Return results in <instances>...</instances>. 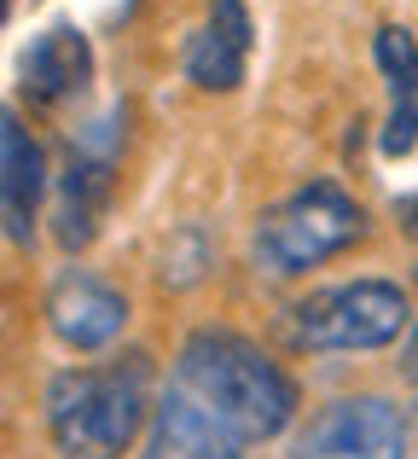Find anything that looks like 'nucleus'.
Masks as SVG:
<instances>
[{"label":"nucleus","mask_w":418,"mask_h":459,"mask_svg":"<svg viewBox=\"0 0 418 459\" xmlns=\"http://www.w3.org/2000/svg\"><path fill=\"white\" fill-rule=\"evenodd\" d=\"M169 378L192 390L204 407H215L250 448L273 442L296 413V384L238 332H192L175 355Z\"/></svg>","instance_id":"1"},{"label":"nucleus","mask_w":418,"mask_h":459,"mask_svg":"<svg viewBox=\"0 0 418 459\" xmlns=\"http://www.w3.org/2000/svg\"><path fill=\"white\" fill-rule=\"evenodd\" d=\"M151 407L146 355L111 367H70L47 384V437L64 459H123Z\"/></svg>","instance_id":"2"},{"label":"nucleus","mask_w":418,"mask_h":459,"mask_svg":"<svg viewBox=\"0 0 418 459\" xmlns=\"http://www.w3.org/2000/svg\"><path fill=\"white\" fill-rule=\"evenodd\" d=\"M366 233V210L337 186V180H308L291 198H279L273 210L256 215V233H250V256L268 273L291 280V273L320 268L326 256L349 250Z\"/></svg>","instance_id":"3"},{"label":"nucleus","mask_w":418,"mask_h":459,"mask_svg":"<svg viewBox=\"0 0 418 459\" xmlns=\"http://www.w3.org/2000/svg\"><path fill=\"white\" fill-rule=\"evenodd\" d=\"M407 320L413 303L396 280H343L291 308V337L303 349H384L407 332Z\"/></svg>","instance_id":"4"},{"label":"nucleus","mask_w":418,"mask_h":459,"mask_svg":"<svg viewBox=\"0 0 418 459\" xmlns=\"http://www.w3.org/2000/svg\"><path fill=\"white\" fill-rule=\"evenodd\" d=\"M291 459H407V419L384 395H343L308 419Z\"/></svg>","instance_id":"5"},{"label":"nucleus","mask_w":418,"mask_h":459,"mask_svg":"<svg viewBox=\"0 0 418 459\" xmlns=\"http://www.w3.org/2000/svg\"><path fill=\"white\" fill-rule=\"evenodd\" d=\"M250 442L226 425L215 407H204L192 390L181 384H163L158 395V413H151V437L140 459H244Z\"/></svg>","instance_id":"6"},{"label":"nucleus","mask_w":418,"mask_h":459,"mask_svg":"<svg viewBox=\"0 0 418 459\" xmlns=\"http://www.w3.org/2000/svg\"><path fill=\"white\" fill-rule=\"evenodd\" d=\"M128 320V297L116 285H105L99 273L70 268L47 291V325L58 332V343L70 349H105Z\"/></svg>","instance_id":"7"},{"label":"nucleus","mask_w":418,"mask_h":459,"mask_svg":"<svg viewBox=\"0 0 418 459\" xmlns=\"http://www.w3.org/2000/svg\"><path fill=\"white\" fill-rule=\"evenodd\" d=\"M250 47H256V23L244 0H209L204 30L186 41V76L204 93H233L250 70Z\"/></svg>","instance_id":"8"},{"label":"nucleus","mask_w":418,"mask_h":459,"mask_svg":"<svg viewBox=\"0 0 418 459\" xmlns=\"http://www.w3.org/2000/svg\"><path fill=\"white\" fill-rule=\"evenodd\" d=\"M18 82L35 105H64L76 93H88L93 82V47L76 23H53L30 41V53L18 58Z\"/></svg>","instance_id":"9"},{"label":"nucleus","mask_w":418,"mask_h":459,"mask_svg":"<svg viewBox=\"0 0 418 459\" xmlns=\"http://www.w3.org/2000/svg\"><path fill=\"white\" fill-rule=\"evenodd\" d=\"M105 204H111V152L105 146H76L58 175V198H53V238L64 250L93 245L105 221Z\"/></svg>","instance_id":"10"},{"label":"nucleus","mask_w":418,"mask_h":459,"mask_svg":"<svg viewBox=\"0 0 418 459\" xmlns=\"http://www.w3.org/2000/svg\"><path fill=\"white\" fill-rule=\"evenodd\" d=\"M372 53H378V70H384V88H389V111H384L378 146H384V157H407L418 146V41L401 23H384Z\"/></svg>","instance_id":"11"},{"label":"nucleus","mask_w":418,"mask_h":459,"mask_svg":"<svg viewBox=\"0 0 418 459\" xmlns=\"http://www.w3.org/2000/svg\"><path fill=\"white\" fill-rule=\"evenodd\" d=\"M0 204H6V238L12 245H30L35 233V210H41V192H47V157L30 140V128L18 117H0Z\"/></svg>","instance_id":"12"},{"label":"nucleus","mask_w":418,"mask_h":459,"mask_svg":"<svg viewBox=\"0 0 418 459\" xmlns=\"http://www.w3.org/2000/svg\"><path fill=\"white\" fill-rule=\"evenodd\" d=\"M209 268V238L198 233V227H181V233L163 245V285H175V291H186V285H198Z\"/></svg>","instance_id":"13"},{"label":"nucleus","mask_w":418,"mask_h":459,"mask_svg":"<svg viewBox=\"0 0 418 459\" xmlns=\"http://www.w3.org/2000/svg\"><path fill=\"white\" fill-rule=\"evenodd\" d=\"M401 372H407V378L418 384V325L407 332V349H401Z\"/></svg>","instance_id":"14"},{"label":"nucleus","mask_w":418,"mask_h":459,"mask_svg":"<svg viewBox=\"0 0 418 459\" xmlns=\"http://www.w3.org/2000/svg\"><path fill=\"white\" fill-rule=\"evenodd\" d=\"M401 221H407V233H418V198L407 204V215H401Z\"/></svg>","instance_id":"15"}]
</instances>
